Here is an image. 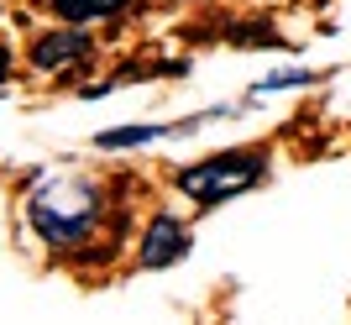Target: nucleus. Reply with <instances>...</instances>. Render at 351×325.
I'll return each instance as SVG.
<instances>
[{"label":"nucleus","instance_id":"4","mask_svg":"<svg viewBox=\"0 0 351 325\" xmlns=\"http://www.w3.org/2000/svg\"><path fill=\"white\" fill-rule=\"evenodd\" d=\"M189 252V226L178 221V215H152L142 231V267H173L178 257Z\"/></svg>","mask_w":351,"mask_h":325},{"label":"nucleus","instance_id":"5","mask_svg":"<svg viewBox=\"0 0 351 325\" xmlns=\"http://www.w3.org/2000/svg\"><path fill=\"white\" fill-rule=\"evenodd\" d=\"M158 136H168V126H116V132H100V136H95V147L121 152V147H142V142H158Z\"/></svg>","mask_w":351,"mask_h":325},{"label":"nucleus","instance_id":"2","mask_svg":"<svg viewBox=\"0 0 351 325\" xmlns=\"http://www.w3.org/2000/svg\"><path fill=\"white\" fill-rule=\"evenodd\" d=\"M267 158L263 152H215V158L194 162V168H178V194H189L194 205H220V200H236L247 194L252 184H263Z\"/></svg>","mask_w":351,"mask_h":325},{"label":"nucleus","instance_id":"6","mask_svg":"<svg viewBox=\"0 0 351 325\" xmlns=\"http://www.w3.org/2000/svg\"><path fill=\"white\" fill-rule=\"evenodd\" d=\"M126 0H53V11L63 21H95V16H116Z\"/></svg>","mask_w":351,"mask_h":325},{"label":"nucleus","instance_id":"1","mask_svg":"<svg viewBox=\"0 0 351 325\" xmlns=\"http://www.w3.org/2000/svg\"><path fill=\"white\" fill-rule=\"evenodd\" d=\"M100 210H105V194L89 178H47L27 200V221L47 247H79L84 237H95Z\"/></svg>","mask_w":351,"mask_h":325},{"label":"nucleus","instance_id":"7","mask_svg":"<svg viewBox=\"0 0 351 325\" xmlns=\"http://www.w3.org/2000/svg\"><path fill=\"white\" fill-rule=\"evenodd\" d=\"M315 69H299V74H267L263 84H257V95H267V89H293V84H315Z\"/></svg>","mask_w":351,"mask_h":325},{"label":"nucleus","instance_id":"8","mask_svg":"<svg viewBox=\"0 0 351 325\" xmlns=\"http://www.w3.org/2000/svg\"><path fill=\"white\" fill-rule=\"evenodd\" d=\"M11 79V47H0V84Z\"/></svg>","mask_w":351,"mask_h":325},{"label":"nucleus","instance_id":"3","mask_svg":"<svg viewBox=\"0 0 351 325\" xmlns=\"http://www.w3.org/2000/svg\"><path fill=\"white\" fill-rule=\"evenodd\" d=\"M84 58H89V32H79V21L53 27L47 37H37V43H32V69H43V74L79 69Z\"/></svg>","mask_w":351,"mask_h":325}]
</instances>
